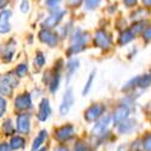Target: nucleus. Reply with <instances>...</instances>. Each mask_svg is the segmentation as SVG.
<instances>
[{
  "label": "nucleus",
  "mask_w": 151,
  "mask_h": 151,
  "mask_svg": "<svg viewBox=\"0 0 151 151\" xmlns=\"http://www.w3.org/2000/svg\"><path fill=\"white\" fill-rule=\"evenodd\" d=\"M62 1V0H46V5L50 7V10H51L52 12L58 10V4Z\"/></svg>",
  "instance_id": "obj_28"
},
{
  "label": "nucleus",
  "mask_w": 151,
  "mask_h": 151,
  "mask_svg": "<svg viewBox=\"0 0 151 151\" xmlns=\"http://www.w3.org/2000/svg\"><path fill=\"white\" fill-rule=\"evenodd\" d=\"M46 135H47V132L45 131V129H42L39 134H37V137L34 139V142H33V145H32V151H37V149H39L41 145H42V143L45 142V139H46Z\"/></svg>",
  "instance_id": "obj_16"
},
{
  "label": "nucleus",
  "mask_w": 151,
  "mask_h": 151,
  "mask_svg": "<svg viewBox=\"0 0 151 151\" xmlns=\"http://www.w3.org/2000/svg\"><path fill=\"white\" fill-rule=\"evenodd\" d=\"M4 132H5V134H7V135L14 134L15 129H14V127H12V122H11V120L5 121V123H4Z\"/></svg>",
  "instance_id": "obj_26"
},
{
  "label": "nucleus",
  "mask_w": 151,
  "mask_h": 151,
  "mask_svg": "<svg viewBox=\"0 0 151 151\" xmlns=\"http://www.w3.org/2000/svg\"><path fill=\"white\" fill-rule=\"evenodd\" d=\"M74 151H90V149H88V146H87L85 143L79 142V143L75 144V146H74Z\"/></svg>",
  "instance_id": "obj_31"
},
{
  "label": "nucleus",
  "mask_w": 151,
  "mask_h": 151,
  "mask_svg": "<svg viewBox=\"0 0 151 151\" xmlns=\"http://www.w3.org/2000/svg\"><path fill=\"white\" fill-rule=\"evenodd\" d=\"M134 36H135V35L132 33L131 29H126V30H123V32L120 34V36H119V44H120V45L128 44V42H131V41L134 39Z\"/></svg>",
  "instance_id": "obj_15"
},
{
  "label": "nucleus",
  "mask_w": 151,
  "mask_h": 151,
  "mask_svg": "<svg viewBox=\"0 0 151 151\" xmlns=\"http://www.w3.org/2000/svg\"><path fill=\"white\" fill-rule=\"evenodd\" d=\"M87 40H88L87 34L82 33L80 29L75 30L73 36H71V42H70V47H69L68 55H74V53L80 52L81 50L83 48V45L87 42Z\"/></svg>",
  "instance_id": "obj_1"
},
{
  "label": "nucleus",
  "mask_w": 151,
  "mask_h": 151,
  "mask_svg": "<svg viewBox=\"0 0 151 151\" xmlns=\"http://www.w3.org/2000/svg\"><path fill=\"white\" fill-rule=\"evenodd\" d=\"M74 133H75V129L71 124L62 126L60 128H58L56 131V139L59 142H67L70 138H73Z\"/></svg>",
  "instance_id": "obj_6"
},
{
  "label": "nucleus",
  "mask_w": 151,
  "mask_h": 151,
  "mask_svg": "<svg viewBox=\"0 0 151 151\" xmlns=\"http://www.w3.org/2000/svg\"><path fill=\"white\" fill-rule=\"evenodd\" d=\"M143 37H144V40L145 41H151V26L147 27L144 33H143Z\"/></svg>",
  "instance_id": "obj_33"
},
{
  "label": "nucleus",
  "mask_w": 151,
  "mask_h": 151,
  "mask_svg": "<svg viewBox=\"0 0 151 151\" xmlns=\"http://www.w3.org/2000/svg\"><path fill=\"white\" fill-rule=\"evenodd\" d=\"M94 44L100 48H108L111 45V37L104 29H100L96 33Z\"/></svg>",
  "instance_id": "obj_7"
},
{
  "label": "nucleus",
  "mask_w": 151,
  "mask_h": 151,
  "mask_svg": "<svg viewBox=\"0 0 151 151\" xmlns=\"http://www.w3.org/2000/svg\"><path fill=\"white\" fill-rule=\"evenodd\" d=\"M94 75H96V71H92V73L90 74L88 80H87V82H86V85H85V88H83V91H82V96H86L87 93L90 92L91 87H92V82H93V79H94Z\"/></svg>",
  "instance_id": "obj_23"
},
{
  "label": "nucleus",
  "mask_w": 151,
  "mask_h": 151,
  "mask_svg": "<svg viewBox=\"0 0 151 151\" xmlns=\"http://www.w3.org/2000/svg\"><path fill=\"white\" fill-rule=\"evenodd\" d=\"M30 129V116L29 114H19L17 116V131L22 134H27Z\"/></svg>",
  "instance_id": "obj_9"
},
{
  "label": "nucleus",
  "mask_w": 151,
  "mask_h": 151,
  "mask_svg": "<svg viewBox=\"0 0 151 151\" xmlns=\"http://www.w3.org/2000/svg\"><path fill=\"white\" fill-rule=\"evenodd\" d=\"M55 151H69V150H68V147H65V146L60 145V146L56 147V149H55Z\"/></svg>",
  "instance_id": "obj_40"
},
{
  "label": "nucleus",
  "mask_w": 151,
  "mask_h": 151,
  "mask_svg": "<svg viewBox=\"0 0 151 151\" xmlns=\"http://www.w3.org/2000/svg\"><path fill=\"white\" fill-rule=\"evenodd\" d=\"M15 106L18 110H28L32 108V97L29 93H23L15 99Z\"/></svg>",
  "instance_id": "obj_10"
},
{
  "label": "nucleus",
  "mask_w": 151,
  "mask_h": 151,
  "mask_svg": "<svg viewBox=\"0 0 151 151\" xmlns=\"http://www.w3.org/2000/svg\"><path fill=\"white\" fill-rule=\"evenodd\" d=\"M142 3L145 9H151V0H142Z\"/></svg>",
  "instance_id": "obj_38"
},
{
  "label": "nucleus",
  "mask_w": 151,
  "mask_h": 151,
  "mask_svg": "<svg viewBox=\"0 0 151 151\" xmlns=\"http://www.w3.org/2000/svg\"><path fill=\"white\" fill-rule=\"evenodd\" d=\"M137 3H138V0H123V4L127 7H133L137 5Z\"/></svg>",
  "instance_id": "obj_35"
},
{
  "label": "nucleus",
  "mask_w": 151,
  "mask_h": 151,
  "mask_svg": "<svg viewBox=\"0 0 151 151\" xmlns=\"http://www.w3.org/2000/svg\"><path fill=\"white\" fill-rule=\"evenodd\" d=\"M11 16V11L4 10L0 12V34H5L7 32H10L11 27L9 23V18Z\"/></svg>",
  "instance_id": "obj_13"
},
{
  "label": "nucleus",
  "mask_w": 151,
  "mask_h": 151,
  "mask_svg": "<svg viewBox=\"0 0 151 151\" xmlns=\"http://www.w3.org/2000/svg\"><path fill=\"white\" fill-rule=\"evenodd\" d=\"M39 39L42 42L47 44L48 46H51V47H55L58 44V36H57V34H55L51 30H48L47 28H44L39 33Z\"/></svg>",
  "instance_id": "obj_8"
},
{
  "label": "nucleus",
  "mask_w": 151,
  "mask_h": 151,
  "mask_svg": "<svg viewBox=\"0 0 151 151\" xmlns=\"http://www.w3.org/2000/svg\"><path fill=\"white\" fill-rule=\"evenodd\" d=\"M65 15V11H62V10H56V11H53L52 14H51V16L50 17H47L45 21H44V23H42V27L44 28H55L57 24L60 22V19L63 18V16Z\"/></svg>",
  "instance_id": "obj_5"
},
{
  "label": "nucleus",
  "mask_w": 151,
  "mask_h": 151,
  "mask_svg": "<svg viewBox=\"0 0 151 151\" xmlns=\"http://www.w3.org/2000/svg\"><path fill=\"white\" fill-rule=\"evenodd\" d=\"M135 126V121L134 120H127L120 123L119 126V131L120 133H128L129 131H132V128Z\"/></svg>",
  "instance_id": "obj_21"
},
{
  "label": "nucleus",
  "mask_w": 151,
  "mask_h": 151,
  "mask_svg": "<svg viewBox=\"0 0 151 151\" xmlns=\"http://www.w3.org/2000/svg\"><path fill=\"white\" fill-rule=\"evenodd\" d=\"M9 4V0H0V9H4Z\"/></svg>",
  "instance_id": "obj_39"
},
{
  "label": "nucleus",
  "mask_w": 151,
  "mask_h": 151,
  "mask_svg": "<svg viewBox=\"0 0 151 151\" xmlns=\"http://www.w3.org/2000/svg\"><path fill=\"white\" fill-rule=\"evenodd\" d=\"M0 151H10V145L7 143L0 144Z\"/></svg>",
  "instance_id": "obj_36"
},
{
  "label": "nucleus",
  "mask_w": 151,
  "mask_h": 151,
  "mask_svg": "<svg viewBox=\"0 0 151 151\" xmlns=\"http://www.w3.org/2000/svg\"><path fill=\"white\" fill-rule=\"evenodd\" d=\"M16 73L19 78H23V76H26V75L28 74V67L26 64H19L16 69Z\"/></svg>",
  "instance_id": "obj_25"
},
{
  "label": "nucleus",
  "mask_w": 151,
  "mask_h": 151,
  "mask_svg": "<svg viewBox=\"0 0 151 151\" xmlns=\"http://www.w3.org/2000/svg\"><path fill=\"white\" fill-rule=\"evenodd\" d=\"M73 104H74V94H73V90L69 88V90L65 91L64 96H63L62 104L59 106V114L60 115H67Z\"/></svg>",
  "instance_id": "obj_4"
},
{
  "label": "nucleus",
  "mask_w": 151,
  "mask_h": 151,
  "mask_svg": "<svg viewBox=\"0 0 151 151\" xmlns=\"http://www.w3.org/2000/svg\"><path fill=\"white\" fill-rule=\"evenodd\" d=\"M143 147L145 151H151V134L146 135L143 139Z\"/></svg>",
  "instance_id": "obj_29"
},
{
  "label": "nucleus",
  "mask_w": 151,
  "mask_h": 151,
  "mask_svg": "<svg viewBox=\"0 0 151 151\" xmlns=\"http://www.w3.org/2000/svg\"><path fill=\"white\" fill-rule=\"evenodd\" d=\"M78 68H79V60L78 59H70L69 62H68V64H67V75H68V81H69V79L74 75V73L78 70Z\"/></svg>",
  "instance_id": "obj_20"
},
{
  "label": "nucleus",
  "mask_w": 151,
  "mask_h": 151,
  "mask_svg": "<svg viewBox=\"0 0 151 151\" xmlns=\"http://www.w3.org/2000/svg\"><path fill=\"white\" fill-rule=\"evenodd\" d=\"M110 122V116L106 115V116H103L102 119H100L96 126L93 127L92 129V134L93 135H100V134H103L105 131H106V127H108V124Z\"/></svg>",
  "instance_id": "obj_12"
},
{
  "label": "nucleus",
  "mask_w": 151,
  "mask_h": 151,
  "mask_svg": "<svg viewBox=\"0 0 151 151\" xmlns=\"http://www.w3.org/2000/svg\"><path fill=\"white\" fill-rule=\"evenodd\" d=\"M51 114V106H50V100L47 98H44L39 105V111H37V120L44 122L50 117Z\"/></svg>",
  "instance_id": "obj_11"
},
{
  "label": "nucleus",
  "mask_w": 151,
  "mask_h": 151,
  "mask_svg": "<svg viewBox=\"0 0 151 151\" xmlns=\"http://www.w3.org/2000/svg\"><path fill=\"white\" fill-rule=\"evenodd\" d=\"M18 75L14 74H7L0 80V93L4 96H10L12 90L18 85Z\"/></svg>",
  "instance_id": "obj_2"
},
{
  "label": "nucleus",
  "mask_w": 151,
  "mask_h": 151,
  "mask_svg": "<svg viewBox=\"0 0 151 151\" xmlns=\"http://www.w3.org/2000/svg\"><path fill=\"white\" fill-rule=\"evenodd\" d=\"M100 3V0H86V9L94 10Z\"/></svg>",
  "instance_id": "obj_30"
},
{
  "label": "nucleus",
  "mask_w": 151,
  "mask_h": 151,
  "mask_svg": "<svg viewBox=\"0 0 151 151\" xmlns=\"http://www.w3.org/2000/svg\"><path fill=\"white\" fill-rule=\"evenodd\" d=\"M5 110H6V100L3 97H0V119L5 114Z\"/></svg>",
  "instance_id": "obj_32"
},
{
  "label": "nucleus",
  "mask_w": 151,
  "mask_h": 151,
  "mask_svg": "<svg viewBox=\"0 0 151 151\" xmlns=\"http://www.w3.org/2000/svg\"><path fill=\"white\" fill-rule=\"evenodd\" d=\"M150 83H151V75L150 74L144 75V76L139 78V80H138V85L140 87H147Z\"/></svg>",
  "instance_id": "obj_24"
},
{
  "label": "nucleus",
  "mask_w": 151,
  "mask_h": 151,
  "mask_svg": "<svg viewBox=\"0 0 151 151\" xmlns=\"http://www.w3.org/2000/svg\"><path fill=\"white\" fill-rule=\"evenodd\" d=\"M146 26H147V23H146L145 21L140 19V21H137V22H134V24L132 26L131 30H132V33H133L134 35H138V34H142V33H144V30L147 28Z\"/></svg>",
  "instance_id": "obj_18"
},
{
  "label": "nucleus",
  "mask_w": 151,
  "mask_h": 151,
  "mask_svg": "<svg viewBox=\"0 0 151 151\" xmlns=\"http://www.w3.org/2000/svg\"><path fill=\"white\" fill-rule=\"evenodd\" d=\"M24 145H26V140H24L23 138L19 137V135L12 137L11 140H10V147L12 150H19V149L24 147Z\"/></svg>",
  "instance_id": "obj_17"
},
{
  "label": "nucleus",
  "mask_w": 151,
  "mask_h": 151,
  "mask_svg": "<svg viewBox=\"0 0 151 151\" xmlns=\"http://www.w3.org/2000/svg\"><path fill=\"white\" fill-rule=\"evenodd\" d=\"M128 108L124 105H120L115 112H114V124H120L121 122H123L128 116Z\"/></svg>",
  "instance_id": "obj_14"
},
{
  "label": "nucleus",
  "mask_w": 151,
  "mask_h": 151,
  "mask_svg": "<svg viewBox=\"0 0 151 151\" xmlns=\"http://www.w3.org/2000/svg\"><path fill=\"white\" fill-rule=\"evenodd\" d=\"M34 63H35V65L39 67V68H41L42 65H45V57H44V55L41 52H37Z\"/></svg>",
  "instance_id": "obj_27"
},
{
  "label": "nucleus",
  "mask_w": 151,
  "mask_h": 151,
  "mask_svg": "<svg viewBox=\"0 0 151 151\" xmlns=\"http://www.w3.org/2000/svg\"><path fill=\"white\" fill-rule=\"evenodd\" d=\"M14 52H15V45H9L5 50V52L3 55V58L5 62H10L12 59V56H14Z\"/></svg>",
  "instance_id": "obj_22"
},
{
  "label": "nucleus",
  "mask_w": 151,
  "mask_h": 151,
  "mask_svg": "<svg viewBox=\"0 0 151 151\" xmlns=\"http://www.w3.org/2000/svg\"><path fill=\"white\" fill-rule=\"evenodd\" d=\"M59 80H60V74L59 73H55L51 76V80H50V82H48V87H50V91H51L52 93H55L58 90Z\"/></svg>",
  "instance_id": "obj_19"
},
{
  "label": "nucleus",
  "mask_w": 151,
  "mask_h": 151,
  "mask_svg": "<svg viewBox=\"0 0 151 151\" xmlns=\"http://www.w3.org/2000/svg\"><path fill=\"white\" fill-rule=\"evenodd\" d=\"M21 10H22V12H28V10H29V3H28V0H23V1H22Z\"/></svg>",
  "instance_id": "obj_34"
},
{
  "label": "nucleus",
  "mask_w": 151,
  "mask_h": 151,
  "mask_svg": "<svg viewBox=\"0 0 151 151\" xmlns=\"http://www.w3.org/2000/svg\"><path fill=\"white\" fill-rule=\"evenodd\" d=\"M82 0H69V5L70 6H79L81 4Z\"/></svg>",
  "instance_id": "obj_37"
},
{
  "label": "nucleus",
  "mask_w": 151,
  "mask_h": 151,
  "mask_svg": "<svg viewBox=\"0 0 151 151\" xmlns=\"http://www.w3.org/2000/svg\"><path fill=\"white\" fill-rule=\"evenodd\" d=\"M104 110H105L104 105H102V104H93V105H91L88 109L85 111V120L88 121V122H94V121H97L100 116L103 115Z\"/></svg>",
  "instance_id": "obj_3"
}]
</instances>
